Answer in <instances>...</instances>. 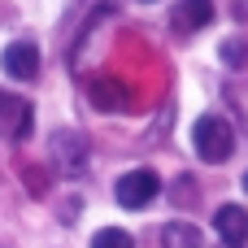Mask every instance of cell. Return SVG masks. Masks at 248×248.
Listing matches in <instances>:
<instances>
[{
  "mask_svg": "<svg viewBox=\"0 0 248 248\" xmlns=\"http://www.w3.org/2000/svg\"><path fill=\"white\" fill-rule=\"evenodd\" d=\"M192 144H196L201 161L222 166V161L231 157V148H235V131H231V122H227V118L205 113V118H196V126H192Z\"/></svg>",
  "mask_w": 248,
  "mask_h": 248,
  "instance_id": "1",
  "label": "cell"
},
{
  "mask_svg": "<svg viewBox=\"0 0 248 248\" xmlns=\"http://www.w3.org/2000/svg\"><path fill=\"white\" fill-rule=\"evenodd\" d=\"M157 192H161V179H157L153 170H131V174H122L118 187H113V196H118L122 209H144V205L157 201Z\"/></svg>",
  "mask_w": 248,
  "mask_h": 248,
  "instance_id": "2",
  "label": "cell"
},
{
  "mask_svg": "<svg viewBox=\"0 0 248 248\" xmlns=\"http://www.w3.org/2000/svg\"><path fill=\"white\" fill-rule=\"evenodd\" d=\"M48 148H52V161L61 166V174L74 179V174L87 170V135L83 131H57Z\"/></svg>",
  "mask_w": 248,
  "mask_h": 248,
  "instance_id": "3",
  "label": "cell"
},
{
  "mask_svg": "<svg viewBox=\"0 0 248 248\" xmlns=\"http://www.w3.org/2000/svg\"><path fill=\"white\" fill-rule=\"evenodd\" d=\"M35 118V109L22 100V96H13V92H0V131L13 140V144H26L31 140V122Z\"/></svg>",
  "mask_w": 248,
  "mask_h": 248,
  "instance_id": "4",
  "label": "cell"
},
{
  "mask_svg": "<svg viewBox=\"0 0 248 248\" xmlns=\"http://www.w3.org/2000/svg\"><path fill=\"white\" fill-rule=\"evenodd\" d=\"M0 70H4L9 78H17V83L35 78V74H39V48H35L31 39H17V44H9V48L0 52Z\"/></svg>",
  "mask_w": 248,
  "mask_h": 248,
  "instance_id": "5",
  "label": "cell"
},
{
  "mask_svg": "<svg viewBox=\"0 0 248 248\" xmlns=\"http://www.w3.org/2000/svg\"><path fill=\"white\" fill-rule=\"evenodd\" d=\"M174 31L179 35H192V31H205L214 22V0H179L174 4Z\"/></svg>",
  "mask_w": 248,
  "mask_h": 248,
  "instance_id": "6",
  "label": "cell"
},
{
  "mask_svg": "<svg viewBox=\"0 0 248 248\" xmlns=\"http://www.w3.org/2000/svg\"><path fill=\"white\" fill-rule=\"evenodd\" d=\"M92 105H96V109H109V113L131 109V87H126L122 78H96V83H92Z\"/></svg>",
  "mask_w": 248,
  "mask_h": 248,
  "instance_id": "7",
  "label": "cell"
},
{
  "mask_svg": "<svg viewBox=\"0 0 248 248\" xmlns=\"http://www.w3.org/2000/svg\"><path fill=\"white\" fill-rule=\"evenodd\" d=\"M214 227H218V235L227 240V248H240L248 240V214L240 205H222L218 218H214Z\"/></svg>",
  "mask_w": 248,
  "mask_h": 248,
  "instance_id": "8",
  "label": "cell"
},
{
  "mask_svg": "<svg viewBox=\"0 0 248 248\" xmlns=\"http://www.w3.org/2000/svg\"><path fill=\"white\" fill-rule=\"evenodd\" d=\"M161 248H205L201 227H192V222H166V231H161Z\"/></svg>",
  "mask_w": 248,
  "mask_h": 248,
  "instance_id": "9",
  "label": "cell"
},
{
  "mask_svg": "<svg viewBox=\"0 0 248 248\" xmlns=\"http://www.w3.org/2000/svg\"><path fill=\"white\" fill-rule=\"evenodd\" d=\"M92 248H135V240L122 231V227H105L92 235Z\"/></svg>",
  "mask_w": 248,
  "mask_h": 248,
  "instance_id": "10",
  "label": "cell"
},
{
  "mask_svg": "<svg viewBox=\"0 0 248 248\" xmlns=\"http://www.w3.org/2000/svg\"><path fill=\"white\" fill-rule=\"evenodd\" d=\"M222 61H227V65H244V61H248V44H244V39H235V35L222 39Z\"/></svg>",
  "mask_w": 248,
  "mask_h": 248,
  "instance_id": "11",
  "label": "cell"
},
{
  "mask_svg": "<svg viewBox=\"0 0 248 248\" xmlns=\"http://www.w3.org/2000/svg\"><path fill=\"white\" fill-rule=\"evenodd\" d=\"M231 9H235V17H240V22H248V0H231Z\"/></svg>",
  "mask_w": 248,
  "mask_h": 248,
  "instance_id": "12",
  "label": "cell"
},
{
  "mask_svg": "<svg viewBox=\"0 0 248 248\" xmlns=\"http://www.w3.org/2000/svg\"><path fill=\"white\" fill-rule=\"evenodd\" d=\"M244 192H248V174H244Z\"/></svg>",
  "mask_w": 248,
  "mask_h": 248,
  "instance_id": "13",
  "label": "cell"
},
{
  "mask_svg": "<svg viewBox=\"0 0 248 248\" xmlns=\"http://www.w3.org/2000/svg\"><path fill=\"white\" fill-rule=\"evenodd\" d=\"M144 4H153V0H144Z\"/></svg>",
  "mask_w": 248,
  "mask_h": 248,
  "instance_id": "14",
  "label": "cell"
}]
</instances>
